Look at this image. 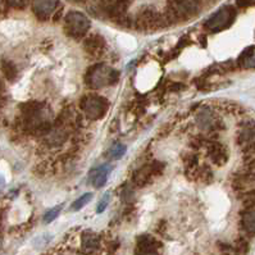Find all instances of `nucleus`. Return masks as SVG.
Wrapping results in <instances>:
<instances>
[{"label": "nucleus", "instance_id": "nucleus-1", "mask_svg": "<svg viewBox=\"0 0 255 255\" xmlns=\"http://www.w3.org/2000/svg\"><path fill=\"white\" fill-rule=\"evenodd\" d=\"M120 73L107 64H96L91 67L86 73V84L93 89H102V87L113 85L117 82Z\"/></svg>", "mask_w": 255, "mask_h": 255}, {"label": "nucleus", "instance_id": "nucleus-2", "mask_svg": "<svg viewBox=\"0 0 255 255\" xmlns=\"http://www.w3.org/2000/svg\"><path fill=\"white\" fill-rule=\"evenodd\" d=\"M81 109L89 120H100L108 111V103L104 98L94 94L85 95L81 100Z\"/></svg>", "mask_w": 255, "mask_h": 255}, {"label": "nucleus", "instance_id": "nucleus-3", "mask_svg": "<svg viewBox=\"0 0 255 255\" xmlns=\"http://www.w3.org/2000/svg\"><path fill=\"white\" fill-rule=\"evenodd\" d=\"M90 28V19L77 10H72L64 18V30L72 37H82Z\"/></svg>", "mask_w": 255, "mask_h": 255}, {"label": "nucleus", "instance_id": "nucleus-4", "mask_svg": "<svg viewBox=\"0 0 255 255\" xmlns=\"http://www.w3.org/2000/svg\"><path fill=\"white\" fill-rule=\"evenodd\" d=\"M169 14L174 19H189L198 14L200 10L201 0H168Z\"/></svg>", "mask_w": 255, "mask_h": 255}, {"label": "nucleus", "instance_id": "nucleus-5", "mask_svg": "<svg viewBox=\"0 0 255 255\" xmlns=\"http://www.w3.org/2000/svg\"><path fill=\"white\" fill-rule=\"evenodd\" d=\"M235 18H236V10L234 6L225 5L214 14L210 15V18L205 22V27L209 28L210 31L225 30L234 23Z\"/></svg>", "mask_w": 255, "mask_h": 255}, {"label": "nucleus", "instance_id": "nucleus-6", "mask_svg": "<svg viewBox=\"0 0 255 255\" xmlns=\"http://www.w3.org/2000/svg\"><path fill=\"white\" fill-rule=\"evenodd\" d=\"M237 142L248 153L255 151V121H248L244 123L239 131Z\"/></svg>", "mask_w": 255, "mask_h": 255}, {"label": "nucleus", "instance_id": "nucleus-7", "mask_svg": "<svg viewBox=\"0 0 255 255\" xmlns=\"http://www.w3.org/2000/svg\"><path fill=\"white\" fill-rule=\"evenodd\" d=\"M59 0H32V10L39 19H48L54 14Z\"/></svg>", "mask_w": 255, "mask_h": 255}, {"label": "nucleus", "instance_id": "nucleus-8", "mask_svg": "<svg viewBox=\"0 0 255 255\" xmlns=\"http://www.w3.org/2000/svg\"><path fill=\"white\" fill-rule=\"evenodd\" d=\"M160 15L153 9H144L137 17V26L142 30H155L159 27Z\"/></svg>", "mask_w": 255, "mask_h": 255}, {"label": "nucleus", "instance_id": "nucleus-9", "mask_svg": "<svg viewBox=\"0 0 255 255\" xmlns=\"http://www.w3.org/2000/svg\"><path fill=\"white\" fill-rule=\"evenodd\" d=\"M111 165L109 164H102L99 167H96L95 169H93L90 173V183L94 187L99 189L103 187L107 183L109 174H111Z\"/></svg>", "mask_w": 255, "mask_h": 255}, {"label": "nucleus", "instance_id": "nucleus-10", "mask_svg": "<svg viewBox=\"0 0 255 255\" xmlns=\"http://www.w3.org/2000/svg\"><path fill=\"white\" fill-rule=\"evenodd\" d=\"M85 49L91 55H100L105 49V40L99 35H93L85 41Z\"/></svg>", "mask_w": 255, "mask_h": 255}, {"label": "nucleus", "instance_id": "nucleus-11", "mask_svg": "<svg viewBox=\"0 0 255 255\" xmlns=\"http://www.w3.org/2000/svg\"><path fill=\"white\" fill-rule=\"evenodd\" d=\"M217 122H218V120L214 117L213 112L203 109V111L198 114V123L199 126L203 129L213 128V127L217 126Z\"/></svg>", "mask_w": 255, "mask_h": 255}, {"label": "nucleus", "instance_id": "nucleus-12", "mask_svg": "<svg viewBox=\"0 0 255 255\" xmlns=\"http://www.w3.org/2000/svg\"><path fill=\"white\" fill-rule=\"evenodd\" d=\"M209 155H210V159L213 160L216 164H219V165L226 163V160H227L228 158L226 147L221 144L212 145L209 149Z\"/></svg>", "mask_w": 255, "mask_h": 255}, {"label": "nucleus", "instance_id": "nucleus-13", "mask_svg": "<svg viewBox=\"0 0 255 255\" xmlns=\"http://www.w3.org/2000/svg\"><path fill=\"white\" fill-rule=\"evenodd\" d=\"M1 71H3L4 76H5L9 81H14L15 78H17V75H18V71H17L14 64H13L10 60L6 59L1 60Z\"/></svg>", "mask_w": 255, "mask_h": 255}, {"label": "nucleus", "instance_id": "nucleus-14", "mask_svg": "<svg viewBox=\"0 0 255 255\" xmlns=\"http://www.w3.org/2000/svg\"><path fill=\"white\" fill-rule=\"evenodd\" d=\"M243 223L249 232H255V207H250L243 217Z\"/></svg>", "mask_w": 255, "mask_h": 255}, {"label": "nucleus", "instance_id": "nucleus-15", "mask_svg": "<svg viewBox=\"0 0 255 255\" xmlns=\"http://www.w3.org/2000/svg\"><path fill=\"white\" fill-rule=\"evenodd\" d=\"M91 198H93V194H91V192H86V194H84V195H82V196H80V198H78L77 200L73 201L72 210L77 212V210L82 209V208H84L85 205L89 204V201L91 200Z\"/></svg>", "mask_w": 255, "mask_h": 255}, {"label": "nucleus", "instance_id": "nucleus-16", "mask_svg": "<svg viewBox=\"0 0 255 255\" xmlns=\"http://www.w3.org/2000/svg\"><path fill=\"white\" fill-rule=\"evenodd\" d=\"M125 153H126V146H123L122 144H116L109 150V155H111L112 159H120L125 155Z\"/></svg>", "mask_w": 255, "mask_h": 255}, {"label": "nucleus", "instance_id": "nucleus-17", "mask_svg": "<svg viewBox=\"0 0 255 255\" xmlns=\"http://www.w3.org/2000/svg\"><path fill=\"white\" fill-rule=\"evenodd\" d=\"M60 210H62V207H60V205L59 207H55V208H53V209L48 210V212L45 213V216H44V222L45 223L53 222V221H54V219L59 216Z\"/></svg>", "mask_w": 255, "mask_h": 255}, {"label": "nucleus", "instance_id": "nucleus-18", "mask_svg": "<svg viewBox=\"0 0 255 255\" xmlns=\"http://www.w3.org/2000/svg\"><path fill=\"white\" fill-rule=\"evenodd\" d=\"M96 245H98V239H96L95 235H93V234L85 235V237H84L85 248H91V249H94Z\"/></svg>", "mask_w": 255, "mask_h": 255}, {"label": "nucleus", "instance_id": "nucleus-19", "mask_svg": "<svg viewBox=\"0 0 255 255\" xmlns=\"http://www.w3.org/2000/svg\"><path fill=\"white\" fill-rule=\"evenodd\" d=\"M9 5H12L13 8H17V9H22L27 4V0H6Z\"/></svg>", "mask_w": 255, "mask_h": 255}, {"label": "nucleus", "instance_id": "nucleus-20", "mask_svg": "<svg viewBox=\"0 0 255 255\" xmlns=\"http://www.w3.org/2000/svg\"><path fill=\"white\" fill-rule=\"evenodd\" d=\"M108 203H109V194H105L99 203V207H98V213H103V212L105 210V208H107V205H108Z\"/></svg>", "mask_w": 255, "mask_h": 255}, {"label": "nucleus", "instance_id": "nucleus-21", "mask_svg": "<svg viewBox=\"0 0 255 255\" xmlns=\"http://www.w3.org/2000/svg\"><path fill=\"white\" fill-rule=\"evenodd\" d=\"M4 187V181H3V178H0V190L3 189Z\"/></svg>", "mask_w": 255, "mask_h": 255}, {"label": "nucleus", "instance_id": "nucleus-22", "mask_svg": "<svg viewBox=\"0 0 255 255\" xmlns=\"http://www.w3.org/2000/svg\"><path fill=\"white\" fill-rule=\"evenodd\" d=\"M3 90H4V84H3V81L0 80V91H3Z\"/></svg>", "mask_w": 255, "mask_h": 255}, {"label": "nucleus", "instance_id": "nucleus-23", "mask_svg": "<svg viewBox=\"0 0 255 255\" xmlns=\"http://www.w3.org/2000/svg\"><path fill=\"white\" fill-rule=\"evenodd\" d=\"M71 1H75V3H82L85 0H71Z\"/></svg>", "mask_w": 255, "mask_h": 255}, {"label": "nucleus", "instance_id": "nucleus-24", "mask_svg": "<svg viewBox=\"0 0 255 255\" xmlns=\"http://www.w3.org/2000/svg\"><path fill=\"white\" fill-rule=\"evenodd\" d=\"M248 1H249L250 4H252V3H255V0H248Z\"/></svg>", "mask_w": 255, "mask_h": 255}]
</instances>
